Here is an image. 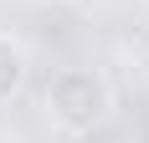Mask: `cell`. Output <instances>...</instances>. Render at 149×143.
<instances>
[{
	"label": "cell",
	"mask_w": 149,
	"mask_h": 143,
	"mask_svg": "<svg viewBox=\"0 0 149 143\" xmlns=\"http://www.w3.org/2000/svg\"><path fill=\"white\" fill-rule=\"evenodd\" d=\"M46 123L67 138H88L108 123L113 113V82H108L98 67H62L52 72V82L41 92Z\"/></svg>",
	"instance_id": "1"
},
{
	"label": "cell",
	"mask_w": 149,
	"mask_h": 143,
	"mask_svg": "<svg viewBox=\"0 0 149 143\" xmlns=\"http://www.w3.org/2000/svg\"><path fill=\"white\" fill-rule=\"evenodd\" d=\"M26 77H31V56H26V46L15 41V36H5V31H0V107L21 97Z\"/></svg>",
	"instance_id": "2"
}]
</instances>
